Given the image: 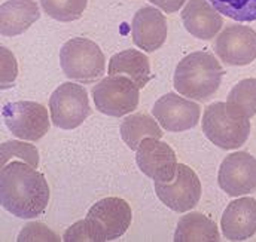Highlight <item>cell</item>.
Listing matches in <instances>:
<instances>
[{"label":"cell","mask_w":256,"mask_h":242,"mask_svg":"<svg viewBox=\"0 0 256 242\" xmlns=\"http://www.w3.org/2000/svg\"><path fill=\"white\" fill-rule=\"evenodd\" d=\"M12 158H20L33 168H38L39 165V152L34 146L21 143V141H4L0 144V162L2 167L8 165V162Z\"/></svg>","instance_id":"cell-24"},{"label":"cell","mask_w":256,"mask_h":242,"mask_svg":"<svg viewBox=\"0 0 256 242\" xmlns=\"http://www.w3.org/2000/svg\"><path fill=\"white\" fill-rule=\"evenodd\" d=\"M150 3H154L155 6L161 7L164 12L167 13H173V12H178L186 0H149Z\"/></svg>","instance_id":"cell-28"},{"label":"cell","mask_w":256,"mask_h":242,"mask_svg":"<svg viewBox=\"0 0 256 242\" xmlns=\"http://www.w3.org/2000/svg\"><path fill=\"white\" fill-rule=\"evenodd\" d=\"M45 13L63 22H70L84 13L88 0H40Z\"/></svg>","instance_id":"cell-23"},{"label":"cell","mask_w":256,"mask_h":242,"mask_svg":"<svg viewBox=\"0 0 256 242\" xmlns=\"http://www.w3.org/2000/svg\"><path fill=\"white\" fill-rule=\"evenodd\" d=\"M202 132L218 147L232 150L242 147L250 134L249 119H237L228 115L226 104L222 101L210 104L202 115Z\"/></svg>","instance_id":"cell-4"},{"label":"cell","mask_w":256,"mask_h":242,"mask_svg":"<svg viewBox=\"0 0 256 242\" xmlns=\"http://www.w3.org/2000/svg\"><path fill=\"white\" fill-rule=\"evenodd\" d=\"M226 112L237 119H252L256 115V79L240 80L228 94Z\"/></svg>","instance_id":"cell-20"},{"label":"cell","mask_w":256,"mask_h":242,"mask_svg":"<svg viewBox=\"0 0 256 242\" xmlns=\"http://www.w3.org/2000/svg\"><path fill=\"white\" fill-rule=\"evenodd\" d=\"M109 76L122 74L130 77L140 89L144 88L149 82L150 76V64L144 54L137 49H126L122 52L115 54L108 67Z\"/></svg>","instance_id":"cell-18"},{"label":"cell","mask_w":256,"mask_h":242,"mask_svg":"<svg viewBox=\"0 0 256 242\" xmlns=\"http://www.w3.org/2000/svg\"><path fill=\"white\" fill-rule=\"evenodd\" d=\"M136 162L140 171L155 182H172L178 171L174 150L160 138H144L136 150Z\"/></svg>","instance_id":"cell-10"},{"label":"cell","mask_w":256,"mask_h":242,"mask_svg":"<svg viewBox=\"0 0 256 242\" xmlns=\"http://www.w3.org/2000/svg\"><path fill=\"white\" fill-rule=\"evenodd\" d=\"M224 68L212 52L198 51L186 55L176 67L174 88L182 95L207 101L220 86Z\"/></svg>","instance_id":"cell-2"},{"label":"cell","mask_w":256,"mask_h":242,"mask_svg":"<svg viewBox=\"0 0 256 242\" xmlns=\"http://www.w3.org/2000/svg\"><path fill=\"white\" fill-rule=\"evenodd\" d=\"M64 242H82V241H92L100 242V237L97 235L92 223L88 219L79 220L74 225H72L63 237Z\"/></svg>","instance_id":"cell-26"},{"label":"cell","mask_w":256,"mask_h":242,"mask_svg":"<svg viewBox=\"0 0 256 242\" xmlns=\"http://www.w3.org/2000/svg\"><path fill=\"white\" fill-rule=\"evenodd\" d=\"M131 36L137 48L154 52L160 49L167 37V21L161 10L146 6L137 10L131 22Z\"/></svg>","instance_id":"cell-14"},{"label":"cell","mask_w":256,"mask_h":242,"mask_svg":"<svg viewBox=\"0 0 256 242\" xmlns=\"http://www.w3.org/2000/svg\"><path fill=\"white\" fill-rule=\"evenodd\" d=\"M219 187L230 196H242L256 190V158L248 152L228 155L218 173Z\"/></svg>","instance_id":"cell-11"},{"label":"cell","mask_w":256,"mask_h":242,"mask_svg":"<svg viewBox=\"0 0 256 242\" xmlns=\"http://www.w3.org/2000/svg\"><path fill=\"white\" fill-rule=\"evenodd\" d=\"M86 219L92 223L100 242L115 241L128 231L132 213L126 199L114 196L96 202L90 208Z\"/></svg>","instance_id":"cell-8"},{"label":"cell","mask_w":256,"mask_h":242,"mask_svg":"<svg viewBox=\"0 0 256 242\" xmlns=\"http://www.w3.org/2000/svg\"><path fill=\"white\" fill-rule=\"evenodd\" d=\"M2 116L9 131L22 140L38 141L50 129L46 109L36 101H14L2 109Z\"/></svg>","instance_id":"cell-7"},{"label":"cell","mask_w":256,"mask_h":242,"mask_svg":"<svg viewBox=\"0 0 256 242\" xmlns=\"http://www.w3.org/2000/svg\"><path fill=\"white\" fill-rule=\"evenodd\" d=\"M64 74L80 83H91L104 73V54L90 39L74 37L67 40L60 51Z\"/></svg>","instance_id":"cell-3"},{"label":"cell","mask_w":256,"mask_h":242,"mask_svg":"<svg viewBox=\"0 0 256 242\" xmlns=\"http://www.w3.org/2000/svg\"><path fill=\"white\" fill-rule=\"evenodd\" d=\"M18 242H33V241H62L57 234H54L48 226L39 222L28 223L22 228V231L18 235Z\"/></svg>","instance_id":"cell-25"},{"label":"cell","mask_w":256,"mask_h":242,"mask_svg":"<svg viewBox=\"0 0 256 242\" xmlns=\"http://www.w3.org/2000/svg\"><path fill=\"white\" fill-rule=\"evenodd\" d=\"M2 207L20 219H34L45 213L50 186L45 176L27 162H10L0 173Z\"/></svg>","instance_id":"cell-1"},{"label":"cell","mask_w":256,"mask_h":242,"mask_svg":"<svg viewBox=\"0 0 256 242\" xmlns=\"http://www.w3.org/2000/svg\"><path fill=\"white\" fill-rule=\"evenodd\" d=\"M40 16V10L33 0H8L0 6V33L12 37L24 33Z\"/></svg>","instance_id":"cell-17"},{"label":"cell","mask_w":256,"mask_h":242,"mask_svg":"<svg viewBox=\"0 0 256 242\" xmlns=\"http://www.w3.org/2000/svg\"><path fill=\"white\" fill-rule=\"evenodd\" d=\"M152 115L166 131L182 132L196 126L201 107L194 101L170 92L156 100L152 107Z\"/></svg>","instance_id":"cell-13"},{"label":"cell","mask_w":256,"mask_h":242,"mask_svg":"<svg viewBox=\"0 0 256 242\" xmlns=\"http://www.w3.org/2000/svg\"><path fill=\"white\" fill-rule=\"evenodd\" d=\"M138 89L127 76H108L92 88V100L98 112L108 116L122 118L137 109Z\"/></svg>","instance_id":"cell-5"},{"label":"cell","mask_w":256,"mask_h":242,"mask_svg":"<svg viewBox=\"0 0 256 242\" xmlns=\"http://www.w3.org/2000/svg\"><path fill=\"white\" fill-rule=\"evenodd\" d=\"M222 234L228 241H246L256 234V199L232 201L220 219Z\"/></svg>","instance_id":"cell-15"},{"label":"cell","mask_w":256,"mask_h":242,"mask_svg":"<svg viewBox=\"0 0 256 242\" xmlns=\"http://www.w3.org/2000/svg\"><path fill=\"white\" fill-rule=\"evenodd\" d=\"M50 110L57 128H78L91 113L86 89L72 82L60 85L50 98Z\"/></svg>","instance_id":"cell-6"},{"label":"cell","mask_w":256,"mask_h":242,"mask_svg":"<svg viewBox=\"0 0 256 242\" xmlns=\"http://www.w3.org/2000/svg\"><path fill=\"white\" fill-rule=\"evenodd\" d=\"M0 54H2V89H4V88L12 86V83L15 82L16 74H18V67H16V61L9 49L2 46Z\"/></svg>","instance_id":"cell-27"},{"label":"cell","mask_w":256,"mask_h":242,"mask_svg":"<svg viewBox=\"0 0 256 242\" xmlns=\"http://www.w3.org/2000/svg\"><path fill=\"white\" fill-rule=\"evenodd\" d=\"M155 192L166 207L176 213H186L201 198V183L192 168L178 164L174 179L167 183L155 182Z\"/></svg>","instance_id":"cell-9"},{"label":"cell","mask_w":256,"mask_h":242,"mask_svg":"<svg viewBox=\"0 0 256 242\" xmlns=\"http://www.w3.org/2000/svg\"><path fill=\"white\" fill-rule=\"evenodd\" d=\"M182 21L192 36L201 40L213 39L224 25L222 15L206 0H190L182 10Z\"/></svg>","instance_id":"cell-16"},{"label":"cell","mask_w":256,"mask_h":242,"mask_svg":"<svg viewBox=\"0 0 256 242\" xmlns=\"http://www.w3.org/2000/svg\"><path fill=\"white\" fill-rule=\"evenodd\" d=\"M120 132H121L122 140L126 141V144L131 150H137L142 140L148 137L161 138L164 134L156 121H154L146 113H136V115L127 116L120 126Z\"/></svg>","instance_id":"cell-21"},{"label":"cell","mask_w":256,"mask_h":242,"mask_svg":"<svg viewBox=\"0 0 256 242\" xmlns=\"http://www.w3.org/2000/svg\"><path fill=\"white\" fill-rule=\"evenodd\" d=\"M174 242H194V241H220L219 229L216 223L206 217L201 213H190L179 219Z\"/></svg>","instance_id":"cell-19"},{"label":"cell","mask_w":256,"mask_h":242,"mask_svg":"<svg viewBox=\"0 0 256 242\" xmlns=\"http://www.w3.org/2000/svg\"><path fill=\"white\" fill-rule=\"evenodd\" d=\"M220 13L238 22L256 21V0H208Z\"/></svg>","instance_id":"cell-22"},{"label":"cell","mask_w":256,"mask_h":242,"mask_svg":"<svg viewBox=\"0 0 256 242\" xmlns=\"http://www.w3.org/2000/svg\"><path fill=\"white\" fill-rule=\"evenodd\" d=\"M218 57L230 65H248L256 60V31L246 25H230L214 40Z\"/></svg>","instance_id":"cell-12"}]
</instances>
